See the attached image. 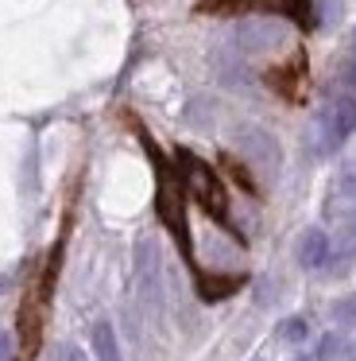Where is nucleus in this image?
<instances>
[{"label":"nucleus","instance_id":"nucleus-6","mask_svg":"<svg viewBox=\"0 0 356 361\" xmlns=\"http://www.w3.org/2000/svg\"><path fill=\"white\" fill-rule=\"evenodd\" d=\"M236 43L244 51H271L283 43V24H275V20H244V24L236 27Z\"/></svg>","mask_w":356,"mask_h":361},{"label":"nucleus","instance_id":"nucleus-15","mask_svg":"<svg viewBox=\"0 0 356 361\" xmlns=\"http://www.w3.org/2000/svg\"><path fill=\"white\" fill-rule=\"evenodd\" d=\"M341 82H345V90L356 97V59H348V63H341Z\"/></svg>","mask_w":356,"mask_h":361},{"label":"nucleus","instance_id":"nucleus-18","mask_svg":"<svg viewBox=\"0 0 356 361\" xmlns=\"http://www.w3.org/2000/svg\"><path fill=\"white\" fill-rule=\"evenodd\" d=\"M62 361H85V353L77 345H62Z\"/></svg>","mask_w":356,"mask_h":361},{"label":"nucleus","instance_id":"nucleus-12","mask_svg":"<svg viewBox=\"0 0 356 361\" xmlns=\"http://www.w3.org/2000/svg\"><path fill=\"white\" fill-rule=\"evenodd\" d=\"M283 16L294 20L298 27H314V24H317L314 4H310V0H283Z\"/></svg>","mask_w":356,"mask_h":361},{"label":"nucleus","instance_id":"nucleus-17","mask_svg":"<svg viewBox=\"0 0 356 361\" xmlns=\"http://www.w3.org/2000/svg\"><path fill=\"white\" fill-rule=\"evenodd\" d=\"M345 233H348V241H356V206L345 214Z\"/></svg>","mask_w":356,"mask_h":361},{"label":"nucleus","instance_id":"nucleus-3","mask_svg":"<svg viewBox=\"0 0 356 361\" xmlns=\"http://www.w3.org/2000/svg\"><path fill=\"white\" fill-rule=\"evenodd\" d=\"M236 148H240V156L248 159V167L260 171L263 179H275L279 167H283V152H279L275 136L263 133V128H255V125H240L236 128Z\"/></svg>","mask_w":356,"mask_h":361},{"label":"nucleus","instance_id":"nucleus-19","mask_svg":"<svg viewBox=\"0 0 356 361\" xmlns=\"http://www.w3.org/2000/svg\"><path fill=\"white\" fill-rule=\"evenodd\" d=\"M12 357V342H8V334L0 330V361H8Z\"/></svg>","mask_w":356,"mask_h":361},{"label":"nucleus","instance_id":"nucleus-20","mask_svg":"<svg viewBox=\"0 0 356 361\" xmlns=\"http://www.w3.org/2000/svg\"><path fill=\"white\" fill-rule=\"evenodd\" d=\"M294 361H310V357H294Z\"/></svg>","mask_w":356,"mask_h":361},{"label":"nucleus","instance_id":"nucleus-13","mask_svg":"<svg viewBox=\"0 0 356 361\" xmlns=\"http://www.w3.org/2000/svg\"><path fill=\"white\" fill-rule=\"evenodd\" d=\"M279 338H283V342H294V345L306 342V338H310V322L302 319V314H294V319H283V322H279Z\"/></svg>","mask_w":356,"mask_h":361},{"label":"nucleus","instance_id":"nucleus-8","mask_svg":"<svg viewBox=\"0 0 356 361\" xmlns=\"http://www.w3.org/2000/svg\"><path fill=\"white\" fill-rule=\"evenodd\" d=\"M198 12H213V16H236V12H279V16H283V0H198Z\"/></svg>","mask_w":356,"mask_h":361},{"label":"nucleus","instance_id":"nucleus-16","mask_svg":"<svg viewBox=\"0 0 356 361\" xmlns=\"http://www.w3.org/2000/svg\"><path fill=\"white\" fill-rule=\"evenodd\" d=\"M317 8H322V16H317V20H325V24H333V20L341 16V0H317Z\"/></svg>","mask_w":356,"mask_h":361},{"label":"nucleus","instance_id":"nucleus-9","mask_svg":"<svg viewBox=\"0 0 356 361\" xmlns=\"http://www.w3.org/2000/svg\"><path fill=\"white\" fill-rule=\"evenodd\" d=\"M236 288H244V276H205V272H198V295L205 299V303L229 299Z\"/></svg>","mask_w":356,"mask_h":361},{"label":"nucleus","instance_id":"nucleus-21","mask_svg":"<svg viewBox=\"0 0 356 361\" xmlns=\"http://www.w3.org/2000/svg\"><path fill=\"white\" fill-rule=\"evenodd\" d=\"M255 361H260V357H255Z\"/></svg>","mask_w":356,"mask_h":361},{"label":"nucleus","instance_id":"nucleus-1","mask_svg":"<svg viewBox=\"0 0 356 361\" xmlns=\"http://www.w3.org/2000/svg\"><path fill=\"white\" fill-rule=\"evenodd\" d=\"M144 144H147V156H151V164H155V175H159V190H155L159 218H163V226L170 229V237L178 241L182 257L190 260L193 249H190V221H186V187H182V175H178V167H170L167 159H163V152L155 148L147 136H144Z\"/></svg>","mask_w":356,"mask_h":361},{"label":"nucleus","instance_id":"nucleus-2","mask_svg":"<svg viewBox=\"0 0 356 361\" xmlns=\"http://www.w3.org/2000/svg\"><path fill=\"white\" fill-rule=\"evenodd\" d=\"M174 167H178V175H182V187L193 195V202H198L209 218L221 221V226H232L229 195H224V187H221V179H217L213 167H209L205 159H198L193 152H186V148L174 156Z\"/></svg>","mask_w":356,"mask_h":361},{"label":"nucleus","instance_id":"nucleus-11","mask_svg":"<svg viewBox=\"0 0 356 361\" xmlns=\"http://www.w3.org/2000/svg\"><path fill=\"white\" fill-rule=\"evenodd\" d=\"M348 342L345 334H322L317 338V361H345Z\"/></svg>","mask_w":356,"mask_h":361},{"label":"nucleus","instance_id":"nucleus-7","mask_svg":"<svg viewBox=\"0 0 356 361\" xmlns=\"http://www.w3.org/2000/svg\"><path fill=\"white\" fill-rule=\"evenodd\" d=\"M294 260H298L306 272L325 268V260H329V233H325V229H306V233L298 237V245H294Z\"/></svg>","mask_w":356,"mask_h":361},{"label":"nucleus","instance_id":"nucleus-4","mask_svg":"<svg viewBox=\"0 0 356 361\" xmlns=\"http://www.w3.org/2000/svg\"><path fill=\"white\" fill-rule=\"evenodd\" d=\"M317 133H322V144H317V148L337 152L341 144L356 133V97L345 94V97H337L333 105H325L322 117H317Z\"/></svg>","mask_w":356,"mask_h":361},{"label":"nucleus","instance_id":"nucleus-10","mask_svg":"<svg viewBox=\"0 0 356 361\" xmlns=\"http://www.w3.org/2000/svg\"><path fill=\"white\" fill-rule=\"evenodd\" d=\"M93 353H97V361H124V357H120V342H116L113 322L101 319L97 326H93Z\"/></svg>","mask_w":356,"mask_h":361},{"label":"nucleus","instance_id":"nucleus-14","mask_svg":"<svg viewBox=\"0 0 356 361\" xmlns=\"http://www.w3.org/2000/svg\"><path fill=\"white\" fill-rule=\"evenodd\" d=\"M333 322H341V326H356V295H341L337 303H333Z\"/></svg>","mask_w":356,"mask_h":361},{"label":"nucleus","instance_id":"nucleus-5","mask_svg":"<svg viewBox=\"0 0 356 361\" xmlns=\"http://www.w3.org/2000/svg\"><path fill=\"white\" fill-rule=\"evenodd\" d=\"M136 268H139V288H144V299L151 311H159V249L151 245V237H139L136 245Z\"/></svg>","mask_w":356,"mask_h":361}]
</instances>
